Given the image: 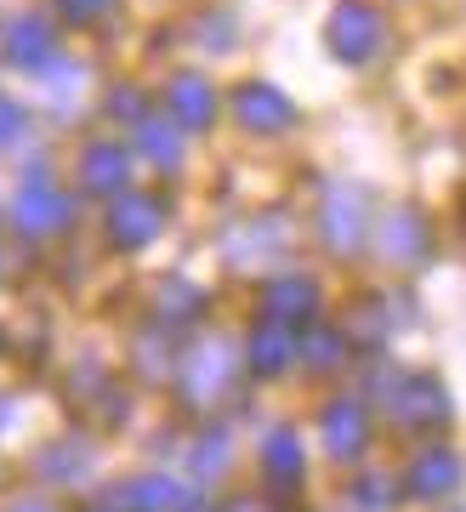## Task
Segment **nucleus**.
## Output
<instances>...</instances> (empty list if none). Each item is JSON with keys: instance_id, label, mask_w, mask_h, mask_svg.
Returning <instances> with one entry per match:
<instances>
[{"instance_id": "nucleus-3", "label": "nucleus", "mask_w": 466, "mask_h": 512, "mask_svg": "<svg viewBox=\"0 0 466 512\" xmlns=\"http://www.w3.org/2000/svg\"><path fill=\"white\" fill-rule=\"evenodd\" d=\"M239 120L251 131H285L290 120H296V109H290V97L273 92V86H245V92H239Z\"/></svg>"}, {"instance_id": "nucleus-1", "label": "nucleus", "mask_w": 466, "mask_h": 512, "mask_svg": "<svg viewBox=\"0 0 466 512\" xmlns=\"http://www.w3.org/2000/svg\"><path fill=\"white\" fill-rule=\"evenodd\" d=\"M381 40H387V29H381V12H376V6H364V0H347V6H336V18H330V46H336V57H347V63H364V57H376Z\"/></svg>"}, {"instance_id": "nucleus-6", "label": "nucleus", "mask_w": 466, "mask_h": 512, "mask_svg": "<svg viewBox=\"0 0 466 512\" xmlns=\"http://www.w3.org/2000/svg\"><path fill=\"white\" fill-rule=\"evenodd\" d=\"M359 228H364V205L353 188H330V205H324V234L330 245H359Z\"/></svg>"}, {"instance_id": "nucleus-2", "label": "nucleus", "mask_w": 466, "mask_h": 512, "mask_svg": "<svg viewBox=\"0 0 466 512\" xmlns=\"http://www.w3.org/2000/svg\"><path fill=\"white\" fill-rule=\"evenodd\" d=\"M404 484H410V495H421V501H444V495L461 484V467H455V456H444V450H427V456H415Z\"/></svg>"}, {"instance_id": "nucleus-9", "label": "nucleus", "mask_w": 466, "mask_h": 512, "mask_svg": "<svg viewBox=\"0 0 466 512\" xmlns=\"http://www.w3.org/2000/svg\"><path fill=\"white\" fill-rule=\"evenodd\" d=\"M154 228H160V205L126 200L114 211V239H120V245H143V239H154Z\"/></svg>"}, {"instance_id": "nucleus-14", "label": "nucleus", "mask_w": 466, "mask_h": 512, "mask_svg": "<svg viewBox=\"0 0 466 512\" xmlns=\"http://www.w3.org/2000/svg\"><path fill=\"white\" fill-rule=\"evenodd\" d=\"M137 137H143V148H148V154H154L160 165H177V137H171V131H160V126H143Z\"/></svg>"}, {"instance_id": "nucleus-18", "label": "nucleus", "mask_w": 466, "mask_h": 512, "mask_svg": "<svg viewBox=\"0 0 466 512\" xmlns=\"http://www.w3.org/2000/svg\"><path fill=\"white\" fill-rule=\"evenodd\" d=\"M23 512H35V507H23Z\"/></svg>"}, {"instance_id": "nucleus-5", "label": "nucleus", "mask_w": 466, "mask_h": 512, "mask_svg": "<svg viewBox=\"0 0 466 512\" xmlns=\"http://www.w3.org/2000/svg\"><path fill=\"white\" fill-rule=\"evenodd\" d=\"M165 109L177 114V120H182V126H188V131H199V126H205V120H211L216 97H211V86H205V80H194V74H182L177 86L165 92Z\"/></svg>"}, {"instance_id": "nucleus-17", "label": "nucleus", "mask_w": 466, "mask_h": 512, "mask_svg": "<svg viewBox=\"0 0 466 512\" xmlns=\"http://www.w3.org/2000/svg\"><path fill=\"white\" fill-rule=\"evenodd\" d=\"M63 12L69 18H97V12H108V0H63Z\"/></svg>"}, {"instance_id": "nucleus-10", "label": "nucleus", "mask_w": 466, "mask_h": 512, "mask_svg": "<svg viewBox=\"0 0 466 512\" xmlns=\"http://www.w3.org/2000/svg\"><path fill=\"white\" fill-rule=\"evenodd\" d=\"M86 183L103 188V194L126 183V148H114V143H97V148H91V154H86Z\"/></svg>"}, {"instance_id": "nucleus-15", "label": "nucleus", "mask_w": 466, "mask_h": 512, "mask_svg": "<svg viewBox=\"0 0 466 512\" xmlns=\"http://www.w3.org/2000/svg\"><path fill=\"white\" fill-rule=\"evenodd\" d=\"M268 456H273V473H279V478L296 473V439H290V433H279V439L268 444Z\"/></svg>"}, {"instance_id": "nucleus-7", "label": "nucleus", "mask_w": 466, "mask_h": 512, "mask_svg": "<svg viewBox=\"0 0 466 512\" xmlns=\"http://www.w3.org/2000/svg\"><path fill=\"white\" fill-rule=\"evenodd\" d=\"M324 444L336 450V456H353L364 444V416L359 404H330V416H324Z\"/></svg>"}, {"instance_id": "nucleus-13", "label": "nucleus", "mask_w": 466, "mask_h": 512, "mask_svg": "<svg viewBox=\"0 0 466 512\" xmlns=\"http://www.w3.org/2000/svg\"><path fill=\"white\" fill-rule=\"evenodd\" d=\"M381 245H387V256H415L421 245H427V234H421V222L404 211V217L387 222V239H381Z\"/></svg>"}, {"instance_id": "nucleus-11", "label": "nucleus", "mask_w": 466, "mask_h": 512, "mask_svg": "<svg viewBox=\"0 0 466 512\" xmlns=\"http://www.w3.org/2000/svg\"><path fill=\"white\" fill-rule=\"evenodd\" d=\"M46 46H52V35H46V23L40 18H18L12 29H6V52L18 57V63H40Z\"/></svg>"}, {"instance_id": "nucleus-8", "label": "nucleus", "mask_w": 466, "mask_h": 512, "mask_svg": "<svg viewBox=\"0 0 466 512\" xmlns=\"http://www.w3.org/2000/svg\"><path fill=\"white\" fill-rule=\"evenodd\" d=\"M63 217H69V205L57 200L52 188H40V183L18 200V222L29 228V234H52V222H63Z\"/></svg>"}, {"instance_id": "nucleus-4", "label": "nucleus", "mask_w": 466, "mask_h": 512, "mask_svg": "<svg viewBox=\"0 0 466 512\" xmlns=\"http://www.w3.org/2000/svg\"><path fill=\"white\" fill-rule=\"evenodd\" d=\"M393 404H398L393 416H404L410 427H432V421L449 416V393L432 382V376H410V382H404V399H393Z\"/></svg>"}, {"instance_id": "nucleus-12", "label": "nucleus", "mask_w": 466, "mask_h": 512, "mask_svg": "<svg viewBox=\"0 0 466 512\" xmlns=\"http://www.w3.org/2000/svg\"><path fill=\"white\" fill-rule=\"evenodd\" d=\"M268 308H273V319H285V313H307L313 308V285H302V279H279L268 291Z\"/></svg>"}, {"instance_id": "nucleus-16", "label": "nucleus", "mask_w": 466, "mask_h": 512, "mask_svg": "<svg viewBox=\"0 0 466 512\" xmlns=\"http://www.w3.org/2000/svg\"><path fill=\"white\" fill-rule=\"evenodd\" d=\"M279 359H285V342L279 336H256V370H279Z\"/></svg>"}]
</instances>
